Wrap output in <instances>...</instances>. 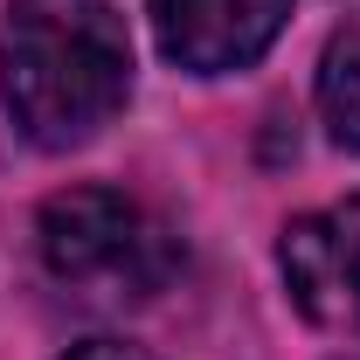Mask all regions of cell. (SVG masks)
<instances>
[{
    "label": "cell",
    "mask_w": 360,
    "mask_h": 360,
    "mask_svg": "<svg viewBox=\"0 0 360 360\" xmlns=\"http://www.w3.org/2000/svg\"><path fill=\"white\" fill-rule=\"evenodd\" d=\"M0 90L14 132L42 153H77L132 97V35L111 0H7Z\"/></svg>",
    "instance_id": "cell-1"
},
{
    "label": "cell",
    "mask_w": 360,
    "mask_h": 360,
    "mask_svg": "<svg viewBox=\"0 0 360 360\" xmlns=\"http://www.w3.org/2000/svg\"><path fill=\"white\" fill-rule=\"evenodd\" d=\"M35 243L56 284L90 298H153L180 270V243L153 208L118 187H63L35 215Z\"/></svg>",
    "instance_id": "cell-2"
},
{
    "label": "cell",
    "mask_w": 360,
    "mask_h": 360,
    "mask_svg": "<svg viewBox=\"0 0 360 360\" xmlns=\"http://www.w3.org/2000/svg\"><path fill=\"white\" fill-rule=\"evenodd\" d=\"M277 270L291 305L326 333H360V194L312 208L277 236Z\"/></svg>",
    "instance_id": "cell-3"
},
{
    "label": "cell",
    "mask_w": 360,
    "mask_h": 360,
    "mask_svg": "<svg viewBox=\"0 0 360 360\" xmlns=\"http://www.w3.org/2000/svg\"><path fill=\"white\" fill-rule=\"evenodd\" d=\"M291 21V0H153L160 56L187 77L250 70Z\"/></svg>",
    "instance_id": "cell-4"
},
{
    "label": "cell",
    "mask_w": 360,
    "mask_h": 360,
    "mask_svg": "<svg viewBox=\"0 0 360 360\" xmlns=\"http://www.w3.org/2000/svg\"><path fill=\"white\" fill-rule=\"evenodd\" d=\"M319 118H326L333 146L360 153V21L340 28L319 56Z\"/></svg>",
    "instance_id": "cell-5"
},
{
    "label": "cell",
    "mask_w": 360,
    "mask_h": 360,
    "mask_svg": "<svg viewBox=\"0 0 360 360\" xmlns=\"http://www.w3.org/2000/svg\"><path fill=\"white\" fill-rule=\"evenodd\" d=\"M63 360H153L146 347H125V340H84V347H70Z\"/></svg>",
    "instance_id": "cell-6"
}]
</instances>
